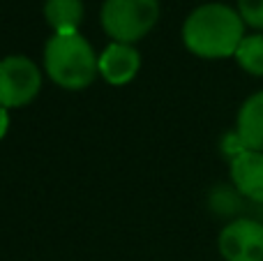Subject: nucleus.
Here are the masks:
<instances>
[{
    "mask_svg": "<svg viewBox=\"0 0 263 261\" xmlns=\"http://www.w3.org/2000/svg\"><path fill=\"white\" fill-rule=\"evenodd\" d=\"M242 37H245V21L238 9L224 3L199 5L182 23L185 49L203 60L233 58Z\"/></svg>",
    "mask_w": 263,
    "mask_h": 261,
    "instance_id": "nucleus-1",
    "label": "nucleus"
},
{
    "mask_svg": "<svg viewBox=\"0 0 263 261\" xmlns=\"http://www.w3.org/2000/svg\"><path fill=\"white\" fill-rule=\"evenodd\" d=\"M42 58L46 77L65 90H83L100 77V53L81 32L51 35Z\"/></svg>",
    "mask_w": 263,
    "mask_h": 261,
    "instance_id": "nucleus-2",
    "label": "nucleus"
},
{
    "mask_svg": "<svg viewBox=\"0 0 263 261\" xmlns=\"http://www.w3.org/2000/svg\"><path fill=\"white\" fill-rule=\"evenodd\" d=\"M159 14V0H104L100 21L114 42L134 44L157 26Z\"/></svg>",
    "mask_w": 263,
    "mask_h": 261,
    "instance_id": "nucleus-3",
    "label": "nucleus"
},
{
    "mask_svg": "<svg viewBox=\"0 0 263 261\" xmlns=\"http://www.w3.org/2000/svg\"><path fill=\"white\" fill-rule=\"evenodd\" d=\"M42 90V72L28 55L0 58V104L12 109L30 104Z\"/></svg>",
    "mask_w": 263,
    "mask_h": 261,
    "instance_id": "nucleus-4",
    "label": "nucleus"
},
{
    "mask_svg": "<svg viewBox=\"0 0 263 261\" xmlns=\"http://www.w3.org/2000/svg\"><path fill=\"white\" fill-rule=\"evenodd\" d=\"M224 261H263V225L250 217L229 222L217 238Z\"/></svg>",
    "mask_w": 263,
    "mask_h": 261,
    "instance_id": "nucleus-5",
    "label": "nucleus"
},
{
    "mask_svg": "<svg viewBox=\"0 0 263 261\" xmlns=\"http://www.w3.org/2000/svg\"><path fill=\"white\" fill-rule=\"evenodd\" d=\"M141 69V53L134 44L111 42L100 53V77L111 86H127Z\"/></svg>",
    "mask_w": 263,
    "mask_h": 261,
    "instance_id": "nucleus-6",
    "label": "nucleus"
},
{
    "mask_svg": "<svg viewBox=\"0 0 263 261\" xmlns=\"http://www.w3.org/2000/svg\"><path fill=\"white\" fill-rule=\"evenodd\" d=\"M233 188L254 203H263V151H242L229 164Z\"/></svg>",
    "mask_w": 263,
    "mask_h": 261,
    "instance_id": "nucleus-7",
    "label": "nucleus"
},
{
    "mask_svg": "<svg viewBox=\"0 0 263 261\" xmlns=\"http://www.w3.org/2000/svg\"><path fill=\"white\" fill-rule=\"evenodd\" d=\"M247 151H263V90L250 95L236 116V129Z\"/></svg>",
    "mask_w": 263,
    "mask_h": 261,
    "instance_id": "nucleus-8",
    "label": "nucleus"
},
{
    "mask_svg": "<svg viewBox=\"0 0 263 261\" xmlns=\"http://www.w3.org/2000/svg\"><path fill=\"white\" fill-rule=\"evenodd\" d=\"M44 18L53 35L79 32V26L83 21V0H46Z\"/></svg>",
    "mask_w": 263,
    "mask_h": 261,
    "instance_id": "nucleus-9",
    "label": "nucleus"
},
{
    "mask_svg": "<svg viewBox=\"0 0 263 261\" xmlns=\"http://www.w3.org/2000/svg\"><path fill=\"white\" fill-rule=\"evenodd\" d=\"M233 58L242 72L252 74V77H263V32L242 37Z\"/></svg>",
    "mask_w": 263,
    "mask_h": 261,
    "instance_id": "nucleus-10",
    "label": "nucleus"
},
{
    "mask_svg": "<svg viewBox=\"0 0 263 261\" xmlns=\"http://www.w3.org/2000/svg\"><path fill=\"white\" fill-rule=\"evenodd\" d=\"M238 14L245 26L263 32V0H238Z\"/></svg>",
    "mask_w": 263,
    "mask_h": 261,
    "instance_id": "nucleus-11",
    "label": "nucleus"
},
{
    "mask_svg": "<svg viewBox=\"0 0 263 261\" xmlns=\"http://www.w3.org/2000/svg\"><path fill=\"white\" fill-rule=\"evenodd\" d=\"M7 129H9V109H7V106L0 104V141L5 139Z\"/></svg>",
    "mask_w": 263,
    "mask_h": 261,
    "instance_id": "nucleus-12",
    "label": "nucleus"
}]
</instances>
